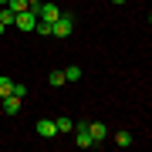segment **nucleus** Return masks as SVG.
I'll return each instance as SVG.
<instances>
[{"mask_svg": "<svg viewBox=\"0 0 152 152\" xmlns=\"http://www.w3.org/2000/svg\"><path fill=\"white\" fill-rule=\"evenodd\" d=\"M54 129H58V135H68V132L75 129V122H71L68 115H58V118H54Z\"/></svg>", "mask_w": 152, "mask_h": 152, "instance_id": "obj_8", "label": "nucleus"}, {"mask_svg": "<svg viewBox=\"0 0 152 152\" xmlns=\"http://www.w3.org/2000/svg\"><path fill=\"white\" fill-rule=\"evenodd\" d=\"M27 4H31V7H37V4H44V0H27Z\"/></svg>", "mask_w": 152, "mask_h": 152, "instance_id": "obj_16", "label": "nucleus"}, {"mask_svg": "<svg viewBox=\"0 0 152 152\" xmlns=\"http://www.w3.org/2000/svg\"><path fill=\"white\" fill-rule=\"evenodd\" d=\"M48 81L54 85V88H61V85H64V71H51V75H48Z\"/></svg>", "mask_w": 152, "mask_h": 152, "instance_id": "obj_14", "label": "nucleus"}, {"mask_svg": "<svg viewBox=\"0 0 152 152\" xmlns=\"http://www.w3.org/2000/svg\"><path fill=\"white\" fill-rule=\"evenodd\" d=\"M71 132H75V145H78V149H91V145H95L91 135H88V122H78Z\"/></svg>", "mask_w": 152, "mask_h": 152, "instance_id": "obj_4", "label": "nucleus"}, {"mask_svg": "<svg viewBox=\"0 0 152 152\" xmlns=\"http://www.w3.org/2000/svg\"><path fill=\"white\" fill-rule=\"evenodd\" d=\"M7 7H10L14 14H20V10H27L31 4H27V0H7Z\"/></svg>", "mask_w": 152, "mask_h": 152, "instance_id": "obj_12", "label": "nucleus"}, {"mask_svg": "<svg viewBox=\"0 0 152 152\" xmlns=\"http://www.w3.org/2000/svg\"><path fill=\"white\" fill-rule=\"evenodd\" d=\"M0 20H4L7 27H10V24H14V10H10V7H7V4L0 7Z\"/></svg>", "mask_w": 152, "mask_h": 152, "instance_id": "obj_13", "label": "nucleus"}, {"mask_svg": "<svg viewBox=\"0 0 152 152\" xmlns=\"http://www.w3.org/2000/svg\"><path fill=\"white\" fill-rule=\"evenodd\" d=\"M64 81H81V68H78V64L64 68Z\"/></svg>", "mask_w": 152, "mask_h": 152, "instance_id": "obj_9", "label": "nucleus"}, {"mask_svg": "<svg viewBox=\"0 0 152 152\" xmlns=\"http://www.w3.org/2000/svg\"><path fill=\"white\" fill-rule=\"evenodd\" d=\"M10 95H17V98H27V85H14V91Z\"/></svg>", "mask_w": 152, "mask_h": 152, "instance_id": "obj_15", "label": "nucleus"}, {"mask_svg": "<svg viewBox=\"0 0 152 152\" xmlns=\"http://www.w3.org/2000/svg\"><path fill=\"white\" fill-rule=\"evenodd\" d=\"M37 135H41V139H54V135H58L54 118H37Z\"/></svg>", "mask_w": 152, "mask_h": 152, "instance_id": "obj_6", "label": "nucleus"}, {"mask_svg": "<svg viewBox=\"0 0 152 152\" xmlns=\"http://www.w3.org/2000/svg\"><path fill=\"white\" fill-rule=\"evenodd\" d=\"M112 4H125V0H112Z\"/></svg>", "mask_w": 152, "mask_h": 152, "instance_id": "obj_18", "label": "nucleus"}, {"mask_svg": "<svg viewBox=\"0 0 152 152\" xmlns=\"http://www.w3.org/2000/svg\"><path fill=\"white\" fill-rule=\"evenodd\" d=\"M88 135H91V142L98 145V142L108 139V125H105V122H88Z\"/></svg>", "mask_w": 152, "mask_h": 152, "instance_id": "obj_5", "label": "nucleus"}, {"mask_svg": "<svg viewBox=\"0 0 152 152\" xmlns=\"http://www.w3.org/2000/svg\"><path fill=\"white\" fill-rule=\"evenodd\" d=\"M115 142H118V149H129V145H132V132H118Z\"/></svg>", "mask_w": 152, "mask_h": 152, "instance_id": "obj_11", "label": "nucleus"}, {"mask_svg": "<svg viewBox=\"0 0 152 152\" xmlns=\"http://www.w3.org/2000/svg\"><path fill=\"white\" fill-rule=\"evenodd\" d=\"M0 34H7V24H4V20H0Z\"/></svg>", "mask_w": 152, "mask_h": 152, "instance_id": "obj_17", "label": "nucleus"}, {"mask_svg": "<svg viewBox=\"0 0 152 152\" xmlns=\"http://www.w3.org/2000/svg\"><path fill=\"white\" fill-rule=\"evenodd\" d=\"M10 91H14V81H10L7 75H0V98H4V95H10Z\"/></svg>", "mask_w": 152, "mask_h": 152, "instance_id": "obj_10", "label": "nucleus"}, {"mask_svg": "<svg viewBox=\"0 0 152 152\" xmlns=\"http://www.w3.org/2000/svg\"><path fill=\"white\" fill-rule=\"evenodd\" d=\"M34 24H37V14H34L31 7L20 10V14H14V27L17 31H34Z\"/></svg>", "mask_w": 152, "mask_h": 152, "instance_id": "obj_3", "label": "nucleus"}, {"mask_svg": "<svg viewBox=\"0 0 152 152\" xmlns=\"http://www.w3.org/2000/svg\"><path fill=\"white\" fill-rule=\"evenodd\" d=\"M0 4H7V0H0Z\"/></svg>", "mask_w": 152, "mask_h": 152, "instance_id": "obj_19", "label": "nucleus"}, {"mask_svg": "<svg viewBox=\"0 0 152 152\" xmlns=\"http://www.w3.org/2000/svg\"><path fill=\"white\" fill-rule=\"evenodd\" d=\"M68 34H75V17L71 14H61L54 24H51V37H68Z\"/></svg>", "mask_w": 152, "mask_h": 152, "instance_id": "obj_1", "label": "nucleus"}, {"mask_svg": "<svg viewBox=\"0 0 152 152\" xmlns=\"http://www.w3.org/2000/svg\"><path fill=\"white\" fill-rule=\"evenodd\" d=\"M31 10L37 14V20H48V24H54L58 17H61V7H58V4H51V0H44V4L31 7Z\"/></svg>", "mask_w": 152, "mask_h": 152, "instance_id": "obj_2", "label": "nucleus"}, {"mask_svg": "<svg viewBox=\"0 0 152 152\" xmlns=\"http://www.w3.org/2000/svg\"><path fill=\"white\" fill-rule=\"evenodd\" d=\"M20 105H24V98H17V95H4V112H7V115H17V112H20Z\"/></svg>", "mask_w": 152, "mask_h": 152, "instance_id": "obj_7", "label": "nucleus"}]
</instances>
